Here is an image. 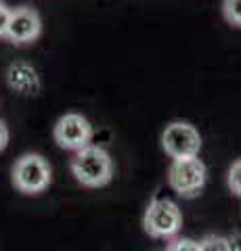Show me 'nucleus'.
<instances>
[{
  "label": "nucleus",
  "mask_w": 241,
  "mask_h": 251,
  "mask_svg": "<svg viewBox=\"0 0 241 251\" xmlns=\"http://www.w3.org/2000/svg\"><path fill=\"white\" fill-rule=\"evenodd\" d=\"M72 174L82 186L99 188L111 182L113 161L111 155L103 147L88 145L86 149L78 151L72 159Z\"/></svg>",
  "instance_id": "nucleus-1"
},
{
  "label": "nucleus",
  "mask_w": 241,
  "mask_h": 251,
  "mask_svg": "<svg viewBox=\"0 0 241 251\" xmlns=\"http://www.w3.org/2000/svg\"><path fill=\"white\" fill-rule=\"evenodd\" d=\"M166 251H201V247H199L197 241H191V239H174L168 245Z\"/></svg>",
  "instance_id": "nucleus-12"
},
{
  "label": "nucleus",
  "mask_w": 241,
  "mask_h": 251,
  "mask_svg": "<svg viewBox=\"0 0 241 251\" xmlns=\"http://www.w3.org/2000/svg\"><path fill=\"white\" fill-rule=\"evenodd\" d=\"M161 149L172 159H189L201 151V136L189 122H170L161 132Z\"/></svg>",
  "instance_id": "nucleus-3"
},
{
  "label": "nucleus",
  "mask_w": 241,
  "mask_h": 251,
  "mask_svg": "<svg viewBox=\"0 0 241 251\" xmlns=\"http://www.w3.org/2000/svg\"><path fill=\"white\" fill-rule=\"evenodd\" d=\"M145 230L155 239H168L181 230L183 214L178 205L170 199H153L143 218Z\"/></svg>",
  "instance_id": "nucleus-4"
},
{
  "label": "nucleus",
  "mask_w": 241,
  "mask_h": 251,
  "mask_svg": "<svg viewBox=\"0 0 241 251\" xmlns=\"http://www.w3.org/2000/svg\"><path fill=\"white\" fill-rule=\"evenodd\" d=\"M168 184L181 197H195L206 184V166L199 157L174 159L168 170Z\"/></svg>",
  "instance_id": "nucleus-5"
},
{
  "label": "nucleus",
  "mask_w": 241,
  "mask_h": 251,
  "mask_svg": "<svg viewBox=\"0 0 241 251\" xmlns=\"http://www.w3.org/2000/svg\"><path fill=\"white\" fill-rule=\"evenodd\" d=\"M6 145H9V128H6V124L0 120V153L6 149Z\"/></svg>",
  "instance_id": "nucleus-14"
},
{
  "label": "nucleus",
  "mask_w": 241,
  "mask_h": 251,
  "mask_svg": "<svg viewBox=\"0 0 241 251\" xmlns=\"http://www.w3.org/2000/svg\"><path fill=\"white\" fill-rule=\"evenodd\" d=\"M55 143L65 151H82L92 140V126L82 113H65L61 115L53 128Z\"/></svg>",
  "instance_id": "nucleus-6"
},
{
  "label": "nucleus",
  "mask_w": 241,
  "mask_h": 251,
  "mask_svg": "<svg viewBox=\"0 0 241 251\" xmlns=\"http://www.w3.org/2000/svg\"><path fill=\"white\" fill-rule=\"evenodd\" d=\"M42 34V17L34 6L21 4L15 6L11 15V23L6 29V40L15 46L32 44Z\"/></svg>",
  "instance_id": "nucleus-7"
},
{
  "label": "nucleus",
  "mask_w": 241,
  "mask_h": 251,
  "mask_svg": "<svg viewBox=\"0 0 241 251\" xmlns=\"http://www.w3.org/2000/svg\"><path fill=\"white\" fill-rule=\"evenodd\" d=\"M11 15L13 9L4 0H0V38H6V29H9V23H11Z\"/></svg>",
  "instance_id": "nucleus-13"
},
{
  "label": "nucleus",
  "mask_w": 241,
  "mask_h": 251,
  "mask_svg": "<svg viewBox=\"0 0 241 251\" xmlns=\"http://www.w3.org/2000/svg\"><path fill=\"white\" fill-rule=\"evenodd\" d=\"M6 84H9L11 90L23 94V97H36L42 90V82L36 67L26 61L11 63L9 69H6Z\"/></svg>",
  "instance_id": "nucleus-8"
},
{
  "label": "nucleus",
  "mask_w": 241,
  "mask_h": 251,
  "mask_svg": "<svg viewBox=\"0 0 241 251\" xmlns=\"http://www.w3.org/2000/svg\"><path fill=\"white\" fill-rule=\"evenodd\" d=\"M227 182H229L231 191L235 193L237 197H241V159H237V161L231 166L229 176H227Z\"/></svg>",
  "instance_id": "nucleus-11"
},
{
  "label": "nucleus",
  "mask_w": 241,
  "mask_h": 251,
  "mask_svg": "<svg viewBox=\"0 0 241 251\" xmlns=\"http://www.w3.org/2000/svg\"><path fill=\"white\" fill-rule=\"evenodd\" d=\"M13 184L23 195H38L51 184V166L42 155L26 153L13 166Z\"/></svg>",
  "instance_id": "nucleus-2"
},
{
  "label": "nucleus",
  "mask_w": 241,
  "mask_h": 251,
  "mask_svg": "<svg viewBox=\"0 0 241 251\" xmlns=\"http://www.w3.org/2000/svg\"><path fill=\"white\" fill-rule=\"evenodd\" d=\"M201 251H231V243L227 237H218V234H208L204 241H199Z\"/></svg>",
  "instance_id": "nucleus-10"
},
{
  "label": "nucleus",
  "mask_w": 241,
  "mask_h": 251,
  "mask_svg": "<svg viewBox=\"0 0 241 251\" xmlns=\"http://www.w3.org/2000/svg\"><path fill=\"white\" fill-rule=\"evenodd\" d=\"M229 243H231V251H241V234L229 237Z\"/></svg>",
  "instance_id": "nucleus-15"
},
{
  "label": "nucleus",
  "mask_w": 241,
  "mask_h": 251,
  "mask_svg": "<svg viewBox=\"0 0 241 251\" xmlns=\"http://www.w3.org/2000/svg\"><path fill=\"white\" fill-rule=\"evenodd\" d=\"M222 17L231 25L241 27V0H222Z\"/></svg>",
  "instance_id": "nucleus-9"
}]
</instances>
